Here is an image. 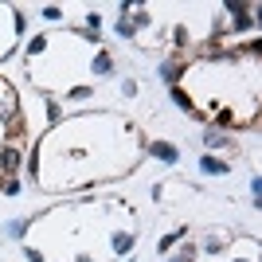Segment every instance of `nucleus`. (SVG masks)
Returning <instances> with one entry per match:
<instances>
[{"label": "nucleus", "instance_id": "1", "mask_svg": "<svg viewBox=\"0 0 262 262\" xmlns=\"http://www.w3.org/2000/svg\"><path fill=\"white\" fill-rule=\"evenodd\" d=\"M0 118H4V121L16 118V94H12L8 86H0Z\"/></svg>", "mask_w": 262, "mask_h": 262}, {"label": "nucleus", "instance_id": "2", "mask_svg": "<svg viewBox=\"0 0 262 262\" xmlns=\"http://www.w3.org/2000/svg\"><path fill=\"white\" fill-rule=\"evenodd\" d=\"M149 153H153L157 161H164V164H176V161H180V153H176L172 145H161V141H157V145H149Z\"/></svg>", "mask_w": 262, "mask_h": 262}, {"label": "nucleus", "instance_id": "3", "mask_svg": "<svg viewBox=\"0 0 262 262\" xmlns=\"http://www.w3.org/2000/svg\"><path fill=\"white\" fill-rule=\"evenodd\" d=\"M204 145H208V149H223V145H231V141H227V133L208 129V133H204Z\"/></svg>", "mask_w": 262, "mask_h": 262}, {"label": "nucleus", "instance_id": "4", "mask_svg": "<svg viewBox=\"0 0 262 262\" xmlns=\"http://www.w3.org/2000/svg\"><path fill=\"white\" fill-rule=\"evenodd\" d=\"M200 168H204V172H211V176H223V172H227V164L215 161V157H204V161H200Z\"/></svg>", "mask_w": 262, "mask_h": 262}, {"label": "nucleus", "instance_id": "5", "mask_svg": "<svg viewBox=\"0 0 262 262\" xmlns=\"http://www.w3.org/2000/svg\"><path fill=\"white\" fill-rule=\"evenodd\" d=\"M172 102H176L180 110H184V114H196V110H192V98H188V94H184L180 86H172Z\"/></svg>", "mask_w": 262, "mask_h": 262}, {"label": "nucleus", "instance_id": "6", "mask_svg": "<svg viewBox=\"0 0 262 262\" xmlns=\"http://www.w3.org/2000/svg\"><path fill=\"white\" fill-rule=\"evenodd\" d=\"M0 164H4L8 172H16V168H20V153H16V149H4V157H0Z\"/></svg>", "mask_w": 262, "mask_h": 262}, {"label": "nucleus", "instance_id": "7", "mask_svg": "<svg viewBox=\"0 0 262 262\" xmlns=\"http://www.w3.org/2000/svg\"><path fill=\"white\" fill-rule=\"evenodd\" d=\"M129 247H133V235H114V251L118 254H129Z\"/></svg>", "mask_w": 262, "mask_h": 262}, {"label": "nucleus", "instance_id": "8", "mask_svg": "<svg viewBox=\"0 0 262 262\" xmlns=\"http://www.w3.org/2000/svg\"><path fill=\"white\" fill-rule=\"evenodd\" d=\"M161 75H164V82H168V86H176V75H180V67H176V63H164Z\"/></svg>", "mask_w": 262, "mask_h": 262}, {"label": "nucleus", "instance_id": "9", "mask_svg": "<svg viewBox=\"0 0 262 262\" xmlns=\"http://www.w3.org/2000/svg\"><path fill=\"white\" fill-rule=\"evenodd\" d=\"M24 231H28V219H12L8 223V235H16V239H20Z\"/></svg>", "mask_w": 262, "mask_h": 262}, {"label": "nucleus", "instance_id": "10", "mask_svg": "<svg viewBox=\"0 0 262 262\" xmlns=\"http://www.w3.org/2000/svg\"><path fill=\"white\" fill-rule=\"evenodd\" d=\"M94 75H110V59H106V55L94 59Z\"/></svg>", "mask_w": 262, "mask_h": 262}, {"label": "nucleus", "instance_id": "11", "mask_svg": "<svg viewBox=\"0 0 262 262\" xmlns=\"http://www.w3.org/2000/svg\"><path fill=\"white\" fill-rule=\"evenodd\" d=\"M24 254H28V262H43V254H39V251H32V247H28Z\"/></svg>", "mask_w": 262, "mask_h": 262}, {"label": "nucleus", "instance_id": "12", "mask_svg": "<svg viewBox=\"0 0 262 262\" xmlns=\"http://www.w3.org/2000/svg\"><path fill=\"white\" fill-rule=\"evenodd\" d=\"M78 262H90V258H78Z\"/></svg>", "mask_w": 262, "mask_h": 262}]
</instances>
